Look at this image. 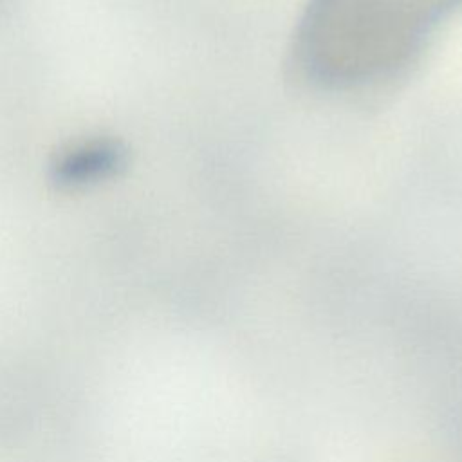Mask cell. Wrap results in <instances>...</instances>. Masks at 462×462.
Wrapping results in <instances>:
<instances>
[{
    "label": "cell",
    "instance_id": "6da1fadb",
    "mask_svg": "<svg viewBox=\"0 0 462 462\" xmlns=\"http://www.w3.org/2000/svg\"><path fill=\"white\" fill-rule=\"evenodd\" d=\"M125 166V150L112 139L78 143L58 155L52 164V180L69 189L85 188L116 175Z\"/></svg>",
    "mask_w": 462,
    "mask_h": 462
},
{
    "label": "cell",
    "instance_id": "7a4b0ae2",
    "mask_svg": "<svg viewBox=\"0 0 462 462\" xmlns=\"http://www.w3.org/2000/svg\"><path fill=\"white\" fill-rule=\"evenodd\" d=\"M377 23L404 42L422 43L430 27L460 0H356Z\"/></svg>",
    "mask_w": 462,
    "mask_h": 462
}]
</instances>
